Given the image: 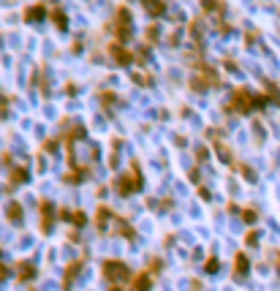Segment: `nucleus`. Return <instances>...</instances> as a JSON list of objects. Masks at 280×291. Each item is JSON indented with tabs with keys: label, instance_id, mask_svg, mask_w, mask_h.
I'll use <instances>...</instances> for the list:
<instances>
[{
	"label": "nucleus",
	"instance_id": "f257e3e1",
	"mask_svg": "<svg viewBox=\"0 0 280 291\" xmlns=\"http://www.w3.org/2000/svg\"><path fill=\"white\" fill-rule=\"evenodd\" d=\"M267 101H269L267 95H256V93H251V90L239 87V90H234L228 109H234V112H253V109H261Z\"/></svg>",
	"mask_w": 280,
	"mask_h": 291
},
{
	"label": "nucleus",
	"instance_id": "f03ea898",
	"mask_svg": "<svg viewBox=\"0 0 280 291\" xmlns=\"http://www.w3.org/2000/svg\"><path fill=\"white\" fill-rule=\"evenodd\" d=\"M114 188H117L120 193H123V196H128V193L139 191V188H141V175H139V166H134V172H131V175H123V177H120V180L114 182Z\"/></svg>",
	"mask_w": 280,
	"mask_h": 291
},
{
	"label": "nucleus",
	"instance_id": "7ed1b4c3",
	"mask_svg": "<svg viewBox=\"0 0 280 291\" xmlns=\"http://www.w3.org/2000/svg\"><path fill=\"white\" fill-rule=\"evenodd\" d=\"M104 275L112 280V283H125L131 278V269L125 267L123 262H106L104 264Z\"/></svg>",
	"mask_w": 280,
	"mask_h": 291
},
{
	"label": "nucleus",
	"instance_id": "20e7f679",
	"mask_svg": "<svg viewBox=\"0 0 280 291\" xmlns=\"http://www.w3.org/2000/svg\"><path fill=\"white\" fill-rule=\"evenodd\" d=\"M193 90H207L210 85H218V74L210 68V65H201V74L193 76Z\"/></svg>",
	"mask_w": 280,
	"mask_h": 291
},
{
	"label": "nucleus",
	"instance_id": "39448f33",
	"mask_svg": "<svg viewBox=\"0 0 280 291\" xmlns=\"http://www.w3.org/2000/svg\"><path fill=\"white\" fill-rule=\"evenodd\" d=\"M117 38L120 41H125V38H131V14H128V8H117Z\"/></svg>",
	"mask_w": 280,
	"mask_h": 291
},
{
	"label": "nucleus",
	"instance_id": "423d86ee",
	"mask_svg": "<svg viewBox=\"0 0 280 291\" xmlns=\"http://www.w3.org/2000/svg\"><path fill=\"white\" fill-rule=\"evenodd\" d=\"M109 52H112V58H114L120 65H128L131 60H134V55H131L128 49H123L120 44H112V47H109Z\"/></svg>",
	"mask_w": 280,
	"mask_h": 291
},
{
	"label": "nucleus",
	"instance_id": "0eeeda50",
	"mask_svg": "<svg viewBox=\"0 0 280 291\" xmlns=\"http://www.w3.org/2000/svg\"><path fill=\"white\" fill-rule=\"evenodd\" d=\"M6 212H8V221H11V223H19V221H22V215H25V210H22V204H19V202H11Z\"/></svg>",
	"mask_w": 280,
	"mask_h": 291
},
{
	"label": "nucleus",
	"instance_id": "6e6552de",
	"mask_svg": "<svg viewBox=\"0 0 280 291\" xmlns=\"http://www.w3.org/2000/svg\"><path fill=\"white\" fill-rule=\"evenodd\" d=\"M47 14H49L47 6H33V8H28V11H25V19H28V22H33V19H44Z\"/></svg>",
	"mask_w": 280,
	"mask_h": 291
},
{
	"label": "nucleus",
	"instance_id": "1a4fd4ad",
	"mask_svg": "<svg viewBox=\"0 0 280 291\" xmlns=\"http://www.w3.org/2000/svg\"><path fill=\"white\" fill-rule=\"evenodd\" d=\"M109 218H112L109 207H101V210H98V215H95V226H98L101 232H106V226H109Z\"/></svg>",
	"mask_w": 280,
	"mask_h": 291
},
{
	"label": "nucleus",
	"instance_id": "9d476101",
	"mask_svg": "<svg viewBox=\"0 0 280 291\" xmlns=\"http://www.w3.org/2000/svg\"><path fill=\"white\" fill-rule=\"evenodd\" d=\"M114 232H117V234H123V237H134V229H131L120 215H114Z\"/></svg>",
	"mask_w": 280,
	"mask_h": 291
},
{
	"label": "nucleus",
	"instance_id": "9b49d317",
	"mask_svg": "<svg viewBox=\"0 0 280 291\" xmlns=\"http://www.w3.org/2000/svg\"><path fill=\"white\" fill-rule=\"evenodd\" d=\"M248 269H251V262H248V256H245V253H239V256L234 259V272H237V275H242V272H248Z\"/></svg>",
	"mask_w": 280,
	"mask_h": 291
},
{
	"label": "nucleus",
	"instance_id": "f8f14e48",
	"mask_svg": "<svg viewBox=\"0 0 280 291\" xmlns=\"http://www.w3.org/2000/svg\"><path fill=\"white\" fill-rule=\"evenodd\" d=\"M150 275H139V278L134 280V291H150Z\"/></svg>",
	"mask_w": 280,
	"mask_h": 291
},
{
	"label": "nucleus",
	"instance_id": "ddd939ff",
	"mask_svg": "<svg viewBox=\"0 0 280 291\" xmlns=\"http://www.w3.org/2000/svg\"><path fill=\"white\" fill-rule=\"evenodd\" d=\"M41 212H44V232H49V229H52V207H49V204L47 202H44L41 204Z\"/></svg>",
	"mask_w": 280,
	"mask_h": 291
},
{
	"label": "nucleus",
	"instance_id": "4468645a",
	"mask_svg": "<svg viewBox=\"0 0 280 291\" xmlns=\"http://www.w3.org/2000/svg\"><path fill=\"white\" fill-rule=\"evenodd\" d=\"M19 278H22V280H30V278H35V267H33V264H19Z\"/></svg>",
	"mask_w": 280,
	"mask_h": 291
},
{
	"label": "nucleus",
	"instance_id": "2eb2a0df",
	"mask_svg": "<svg viewBox=\"0 0 280 291\" xmlns=\"http://www.w3.org/2000/svg\"><path fill=\"white\" fill-rule=\"evenodd\" d=\"M82 267H84V262L79 259V262H74V267H68V269H65V283H71V280L76 278V272H79Z\"/></svg>",
	"mask_w": 280,
	"mask_h": 291
},
{
	"label": "nucleus",
	"instance_id": "dca6fc26",
	"mask_svg": "<svg viewBox=\"0 0 280 291\" xmlns=\"http://www.w3.org/2000/svg\"><path fill=\"white\" fill-rule=\"evenodd\" d=\"M65 180H68V182H82V180H84V169L68 172V175H65Z\"/></svg>",
	"mask_w": 280,
	"mask_h": 291
},
{
	"label": "nucleus",
	"instance_id": "f3484780",
	"mask_svg": "<svg viewBox=\"0 0 280 291\" xmlns=\"http://www.w3.org/2000/svg\"><path fill=\"white\" fill-rule=\"evenodd\" d=\"M52 19H55V25H57V28H65V14L60 11V8H55V11H52Z\"/></svg>",
	"mask_w": 280,
	"mask_h": 291
},
{
	"label": "nucleus",
	"instance_id": "a211bd4d",
	"mask_svg": "<svg viewBox=\"0 0 280 291\" xmlns=\"http://www.w3.org/2000/svg\"><path fill=\"white\" fill-rule=\"evenodd\" d=\"M71 221H74V226H84V223H87V215H84V212H74Z\"/></svg>",
	"mask_w": 280,
	"mask_h": 291
},
{
	"label": "nucleus",
	"instance_id": "6ab92c4d",
	"mask_svg": "<svg viewBox=\"0 0 280 291\" xmlns=\"http://www.w3.org/2000/svg\"><path fill=\"white\" fill-rule=\"evenodd\" d=\"M14 182H25L28 180V175H25V169H14V177H11Z\"/></svg>",
	"mask_w": 280,
	"mask_h": 291
},
{
	"label": "nucleus",
	"instance_id": "aec40b11",
	"mask_svg": "<svg viewBox=\"0 0 280 291\" xmlns=\"http://www.w3.org/2000/svg\"><path fill=\"white\" fill-rule=\"evenodd\" d=\"M147 8H150V14H164V11H166V6H164V3H158V6H155V3H150Z\"/></svg>",
	"mask_w": 280,
	"mask_h": 291
},
{
	"label": "nucleus",
	"instance_id": "412c9836",
	"mask_svg": "<svg viewBox=\"0 0 280 291\" xmlns=\"http://www.w3.org/2000/svg\"><path fill=\"white\" fill-rule=\"evenodd\" d=\"M242 218H245V223H253V221H256V212H253V210H245V212H242Z\"/></svg>",
	"mask_w": 280,
	"mask_h": 291
},
{
	"label": "nucleus",
	"instance_id": "4be33fe9",
	"mask_svg": "<svg viewBox=\"0 0 280 291\" xmlns=\"http://www.w3.org/2000/svg\"><path fill=\"white\" fill-rule=\"evenodd\" d=\"M207 272H218V262H215V259H210V262H207Z\"/></svg>",
	"mask_w": 280,
	"mask_h": 291
},
{
	"label": "nucleus",
	"instance_id": "5701e85b",
	"mask_svg": "<svg viewBox=\"0 0 280 291\" xmlns=\"http://www.w3.org/2000/svg\"><path fill=\"white\" fill-rule=\"evenodd\" d=\"M258 242V234L253 232V234H248V245H256Z\"/></svg>",
	"mask_w": 280,
	"mask_h": 291
},
{
	"label": "nucleus",
	"instance_id": "b1692460",
	"mask_svg": "<svg viewBox=\"0 0 280 291\" xmlns=\"http://www.w3.org/2000/svg\"><path fill=\"white\" fill-rule=\"evenodd\" d=\"M6 275H8V269H6V267H3V264H0V280L6 278Z\"/></svg>",
	"mask_w": 280,
	"mask_h": 291
},
{
	"label": "nucleus",
	"instance_id": "393cba45",
	"mask_svg": "<svg viewBox=\"0 0 280 291\" xmlns=\"http://www.w3.org/2000/svg\"><path fill=\"white\" fill-rule=\"evenodd\" d=\"M278 269H280V256H278Z\"/></svg>",
	"mask_w": 280,
	"mask_h": 291
}]
</instances>
